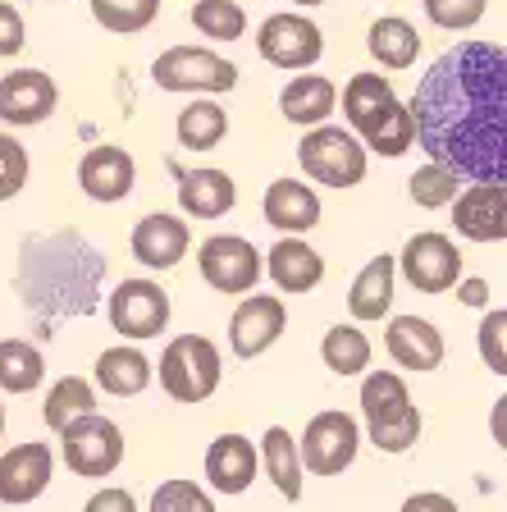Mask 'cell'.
Instances as JSON below:
<instances>
[{"label": "cell", "mask_w": 507, "mask_h": 512, "mask_svg": "<svg viewBox=\"0 0 507 512\" xmlns=\"http://www.w3.org/2000/svg\"><path fill=\"white\" fill-rule=\"evenodd\" d=\"M407 110L434 165L471 183H507V55L498 42H457L444 51Z\"/></svg>", "instance_id": "cell-1"}, {"label": "cell", "mask_w": 507, "mask_h": 512, "mask_svg": "<svg viewBox=\"0 0 507 512\" xmlns=\"http://www.w3.org/2000/svg\"><path fill=\"white\" fill-rule=\"evenodd\" d=\"M343 119L352 124V138L366 151L402 156L416 142L412 110L398 101L393 83L384 74H352L343 87Z\"/></svg>", "instance_id": "cell-2"}, {"label": "cell", "mask_w": 507, "mask_h": 512, "mask_svg": "<svg viewBox=\"0 0 507 512\" xmlns=\"http://www.w3.org/2000/svg\"><path fill=\"white\" fill-rule=\"evenodd\" d=\"M361 412H366L370 444L380 453H407L421 439V412H416L402 375L370 371L361 380Z\"/></svg>", "instance_id": "cell-3"}, {"label": "cell", "mask_w": 507, "mask_h": 512, "mask_svg": "<svg viewBox=\"0 0 507 512\" xmlns=\"http://www.w3.org/2000/svg\"><path fill=\"white\" fill-rule=\"evenodd\" d=\"M220 348L206 334H179L160 352V384L174 403H206L220 389Z\"/></svg>", "instance_id": "cell-4"}, {"label": "cell", "mask_w": 507, "mask_h": 512, "mask_svg": "<svg viewBox=\"0 0 507 512\" xmlns=\"http://www.w3.org/2000/svg\"><path fill=\"white\" fill-rule=\"evenodd\" d=\"M297 160H302L307 179L325 183V188H357L366 179V147L338 124L307 128V138L297 142Z\"/></svg>", "instance_id": "cell-5"}, {"label": "cell", "mask_w": 507, "mask_h": 512, "mask_svg": "<svg viewBox=\"0 0 507 512\" xmlns=\"http://www.w3.org/2000/svg\"><path fill=\"white\" fill-rule=\"evenodd\" d=\"M160 92H197V96H220L238 87V64L224 60L215 51H197V46H169L151 64Z\"/></svg>", "instance_id": "cell-6"}, {"label": "cell", "mask_w": 507, "mask_h": 512, "mask_svg": "<svg viewBox=\"0 0 507 512\" xmlns=\"http://www.w3.org/2000/svg\"><path fill=\"white\" fill-rule=\"evenodd\" d=\"M60 453H64V467L74 476L101 480V476H115V467L124 462V435H119V426L110 416L87 412L60 430Z\"/></svg>", "instance_id": "cell-7"}, {"label": "cell", "mask_w": 507, "mask_h": 512, "mask_svg": "<svg viewBox=\"0 0 507 512\" xmlns=\"http://www.w3.org/2000/svg\"><path fill=\"white\" fill-rule=\"evenodd\" d=\"M361 426L348 412H316L307 421V435L297 439V462L311 476H343L357 462Z\"/></svg>", "instance_id": "cell-8"}, {"label": "cell", "mask_w": 507, "mask_h": 512, "mask_svg": "<svg viewBox=\"0 0 507 512\" xmlns=\"http://www.w3.org/2000/svg\"><path fill=\"white\" fill-rule=\"evenodd\" d=\"M197 266H201V279L215 288V293H252L261 284V252H256L247 238L238 234H215L197 247Z\"/></svg>", "instance_id": "cell-9"}, {"label": "cell", "mask_w": 507, "mask_h": 512, "mask_svg": "<svg viewBox=\"0 0 507 512\" xmlns=\"http://www.w3.org/2000/svg\"><path fill=\"white\" fill-rule=\"evenodd\" d=\"M393 266L402 270V279L416 293H448L462 279V252L444 234H412Z\"/></svg>", "instance_id": "cell-10"}, {"label": "cell", "mask_w": 507, "mask_h": 512, "mask_svg": "<svg viewBox=\"0 0 507 512\" xmlns=\"http://www.w3.org/2000/svg\"><path fill=\"white\" fill-rule=\"evenodd\" d=\"M256 51L279 69H311L325 55V32L307 14H270L256 32Z\"/></svg>", "instance_id": "cell-11"}, {"label": "cell", "mask_w": 507, "mask_h": 512, "mask_svg": "<svg viewBox=\"0 0 507 512\" xmlns=\"http://www.w3.org/2000/svg\"><path fill=\"white\" fill-rule=\"evenodd\" d=\"M110 325L124 339H156L169 325V293L156 279H124L110 293Z\"/></svg>", "instance_id": "cell-12"}, {"label": "cell", "mask_w": 507, "mask_h": 512, "mask_svg": "<svg viewBox=\"0 0 507 512\" xmlns=\"http://www.w3.org/2000/svg\"><path fill=\"white\" fill-rule=\"evenodd\" d=\"M288 330V311L275 293H247L238 307H233V320H229V348L233 357H261L279 334Z\"/></svg>", "instance_id": "cell-13"}, {"label": "cell", "mask_w": 507, "mask_h": 512, "mask_svg": "<svg viewBox=\"0 0 507 512\" xmlns=\"http://www.w3.org/2000/svg\"><path fill=\"white\" fill-rule=\"evenodd\" d=\"M453 224L471 243H503L507 238V188L503 183H471L453 197Z\"/></svg>", "instance_id": "cell-14"}, {"label": "cell", "mask_w": 507, "mask_h": 512, "mask_svg": "<svg viewBox=\"0 0 507 512\" xmlns=\"http://www.w3.org/2000/svg\"><path fill=\"white\" fill-rule=\"evenodd\" d=\"M55 106H60V92L42 69H14V74L0 78V124L32 128L51 119Z\"/></svg>", "instance_id": "cell-15"}, {"label": "cell", "mask_w": 507, "mask_h": 512, "mask_svg": "<svg viewBox=\"0 0 507 512\" xmlns=\"http://www.w3.org/2000/svg\"><path fill=\"white\" fill-rule=\"evenodd\" d=\"M51 476H55L51 444H14L10 453H0V503L19 508V503L42 499Z\"/></svg>", "instance_id": "cell-16"}, {"label": "cell", "mask_w": 507, "mask_h": 512, "mask_svg": "<svg viewBox=\"0 0 507 512\" xmlns=\"http://www.w3.org/2000/svg\"><path fill=\"white\" fill-rule=\"evenodd\" d=\"M133 183H138V165H133V156H128L124 147H115V142H101V147H92L83 160H78V188L92 197V202H124L128 192H133Z\"/></svg>", "instance_id": "cell-17"}, {"label": "cell", "mask_w": 507, "mask_h": 512, "mask_svg": "<svg viewBox=\"0 0 507 512\" xmlns=\"http://www.w3.org/2000/svg\"><path fill=\"white\" fill-rule=\"evenodd\" d=\"M188 224L179 220V215H142L138 229H133V238H128V247H133V256H138L147 270H174L188 256Z\"/></svg>", "instance_id": "cell-18"}, {"label": "cell", "mask_w": 507, "mask_h": 512, "mask_svg": "<svg viewBox=\"0 0 507 512\" xmlns=\"http://www.w3.org/2000/svg\"><path fill=\"white\" fill-rule=\"evenodd\" d=\"M261 211H265V220L275 224V229H284L288 238L311 234V229L320 224V197H316L311 183L275 179L270 188H265V197H261Z\"/></svg>", "instance_id": "cell-19"}, {"label": "cell", "mask_w": 507, "mask_h": 512, "mask_svg": "<svg viewBox=\"0 0 507 512\" xmlns=\"http://www.w3.org/2000/svg\"><path fill=\"white\" fill-rule=\"evenodd\" d=\"M384 348L398 366L407 371H434V366L444 362V334L434 330L430 320L421 316H398L389 320V330H384Z\"/></svg>", "instance_id": "cell-20"}, {"label": "cell", "mask_w": 507, "mask_h": 512, "mask_svg": "<svg viewBox=\"0 0 507 512\" xmlns=\"http://www.w3.org/2000/svg\"><path fill=\"white\" fill-rule=\"evenodd\" d=\"M256 467H261V458H256L252 439H243V435H220L206 448V480H211L220 494L252 490Z\"/></svg>", "instance_id": "cell-21"}, {"label": "cell", "mask_w": 507, "mask_h": 512, "mask_svg": "<svg viewBox=\"0 0 507 512\" xmlns=\"http://www.w3.org/2000/svg\"><path fill=\"white\" fill-rule=\"evenodd\" d=\"M261 270H270L284 293H311L325 279V256L307 243V238H284L270 247V261H261Z\"/></svg>", "instance_id": "cell-22"}, {"label": "cell", "mask_w": 507, "mask_h": 512, "mask_svg": "<svg viewBox=\"0 0 507 512\" xmlns=\"http://www.w3.org/2000/svg\"><path fill=\"white\" fill-rule=\"evenodd\" d=\"M179 206L192 220H220L238 206V183L224 170H192L179 183Z\"/></svg>", "instance_id": "cell-23"}, {"label": "cell", "mask_w": 507, "mask_h": 512, "mask_svg": "<svg viewBox=\"0 0 507 512\" xmlns=\"http://www.w3.org/2000/svg\"><path fill=\"white\" fill-rule=\"evenodd\" d=\"M393 284H398V266H393V256H370L361 275L352 279L348 288V311L352 320H384L393 307Z\"/></svg>", "instance_id": "cell-24"}, {"label": "cell", "mask_w": 507, "mask_h": 512, "mask_svg": "<svg viewBox=\"0 0 507 512\" xmlns=\"http://www.w3.org/2000/svg\"><path fill=\"white\" fill-rule=\"evenodd\" d=\"M338 106V87L325 74H297L293 83L279 92V110H284L288 124L297 128H316L334 115Z\"/></svg>", "instance_id": "cell-25"}, {"label": "cell", "mask_w": 507, "mask_h": 512, "mask_svg": "<svg viewBox=\"0 0 507 512\" xmlns=\"http://www.w3.org/2000/svg\"><path fill=\"white\" fill-rule=\"evenodd\" d=\"M96 384H101L106 394H115V398H133V394H142V389L151 384V362L142 357L138 348H128V343L106 348L101 357H96Z\"/></svg>", "instance_id": "cell-26"}, {"label": "cell", "mask_w": 507, "mask_h": 512, "mask_svg": "<svg viewBox=\"0 0 507 512\" xmlns=\"http://www.w3.org/2000/svg\"><path fill=\"white\" fill-rule=\"evenodd\" d=\"M366 46L384 69H412L416 55H421V32L407 19H398V14H384V19L370 23Z\"/></svg>", "instance_id": "cell-27"}, {"label": "cell", "mask_w": 507, "mask_h": 512, "mask_svg": "<svg viewBox=\"0 0 507 512\" xmlns=\"http://www.w3.org/2000/svg\"><path fill=\"white\" fill-rule=\"evenodd\" d=\"M256 458L265 462V471H270V480H275V490L284 494L288 503H297L302 499V462H297V439L288 435L284 426H270L261 435V453Z\"/></svg>", "instance_id": "cell-28"}, {"label": "cell", "mask_w": 507, "mask_h": 512, "mask_svg": "<svg viewBox=\"0 0 507 512\" xmlns=\"http://www.w3.org/2000/svg\"><path fill=\"white\" fill-rule=\"evenodd\" d=\"M174 133H179V147L211 151V147H220L224 133H229V115H224V106H215V101L197 96L192 106L179 110V124H174Z\"/></svg>", "instance_id": "cell-29"}, {"label": "cell", "mask_w": 507, "mask_h": 512, "mask_svg": "<svg viewBox=\"0 0 507 512\" xmlns=\"http://www.w3.org/2000/svg\"><path fill=\"white\" fill-rule=\"evenodd\" d=\"M46 380L42 352L28 339H0V389L5 394H32Z\"/></svg>", "instance_id": "cell-30"}, {"label": "cell", "mask_w": 507, "mask_h": 512, "mask_svg": "<svg viewBox=\"0 0 507 512\" xmlns=\"http://www.w3.org/2000/svg\"><path fill=\"white\" fill-rule=\"evenodd\" d=\"M87 412H96V389L83 380V375H64V380H55L51 384V394H46V407H42V416H46V426L60 435L69 421H78V416H87Z\"/></svg>", "instance_id": "cell-31"}, {"label": "cell", "mask_w": 507, "mask_h": 512, "mask_svg": "<svg viewBox=\"0 0 507 512\" xmlns=\"http://www.w3.org/2000/svg\"><path fill=\"white\" fill-rule=\"evenodd\" d=\"M320 357L334 375H361L370 366V339L357 330V325H334L320 343Z\"/></svg>", "instance_id": "cell-32"}, {"label": "cell", "mask_w": 507, "mask_h": 512, "mask_svg": "<svg viewBox=\"0 0 507 512\" xmlns=\"http://www.w3.org/2000/svg\"><path fill=\"white\" fill-rule=\"evenodd\" d=\"M87 5H92V19L106 32H119V37L151 28L160 14V0H87Z\"/></svg>", "instance_id": "cell-33"}, {"label": "cell", "mask_w": 507, "mask_h": 512, "mask_svg": "<svg viewBox=\"0 0 507 512\" xmlns=\"http://www.w3.org/2000/svg\"><path fill=\"white\" fill-rule=\"evenodd\" d=\"M192 28L211 42H238L247 32V14L238 0H197L192 5Z\"/></svg>", "instance_id": "cell-34"}, {"label": "cell", "mask_w": 507, "mask_h": 512, "mask_svg": "<svg viewBox=\"0 0 507 512\" xmlns=\"http://www.w3.org/2000/svg\"><path fill=\"white\" fill-rule=\"evenodd\" d=\"M407 192H412V202L425 206V211H439V206H448L462 192V174H453L448 165H421V170L407 179Z\"/></svg>", "instance_id": "cell-35"}, {"label": "cell", "mask_w": 507, "mask_h": 512, "mask_svg": "<svg viewBox=\"0 0 507 512\" xmlns=\"http://www.w3.org/2000/svg\"><path fill=\"white\" fill-rule=\"evenodd\" d=\"M151 512H215V503L197 480H165L151 494Z\"/></svg>", "instance_id": "cell-36"}, {"label": "cell", "mask_w": 507, "mask_h": 512, "mask_svg": "<svg viewBox=\"0 0 507 512\" xmlns=\"http://www.w3.org/2000/svg\"><path fill=\"white\" fill-rule=\"evenodd\" d=\"M485 5L489 0H425V14H430L434 28L466 32V28H476V23L485 19Z\"/></svg>", "instance_id": "cell-37"}, {"label": "cell", "mask_w": 507, "mask_h": 512, "mask_svg": "<svg viewBox=\"0 0 507 512\" xmlns=\"http://www.w3.org/2000/svg\"><path fill=\"white\" fill-rule=\"evenodd\" d=\"M28 183V147L14 133H0V202L19 197Z\"/></svg>", "instance_id": "cell-38"}, {"label": "cell", "mask_w": 507, "mask_h": 512, "mask_svg": "<svg viewBox=\"0 0 507 512\" xmlns=\"http://www.w3.org/2000/svg\"><path fill=\"white\" fill-rule=\"evenodd\" d=\"M480 357L494 375H507V311L494 307L480 325Z\"/></svg>", "instance_id": "cell-39"}, {"label": "cell", "mask_w": 507, "mask_h": 512, "mask_svg": "<svg viewBox=\"0 0 507 512\" xmlns=\"http://www.w3.org/2000/svg\"><path fill=\"white\" fill-rule=\"evenodd\" d=\"M23 51V14L10 0H0V55H19Z\"/></svg>", "instance_id": "cell-40"}, {"label": "cell", "mask_w": 507, "mask_h": 512, "mask_svg": "<svg viewBox=\"0 0 507 512\" xmlns=\"http://www.w3.org/2000/svg\"><path fill=\"white\" fill-rule=\"evenodd\" d=\"M83 512H138V499L128 490H96Z\"/></svg>", "instance_id": "cell-41"}, {"label": "cell", "mask_w": 507, "mask_h": 512, "mask_svg": "<svg viewBox=\"0 0 507 512\" xmlns=\"http://www.w3.org/2000/svg\"><path fill=\"white\" fill-rule=\"evenodd\" d=\"M398 512H457V503L448 499V494H434V490H425V494H412V499L402 503Z\"/></svg>", "instance_id": "cell-42"}, {"label": "cell", "mask_w": 507, "mask_h": 512, "mask_svg": "<svg viewBox=\"0 0 507 512\" xmlns=\"http://www.w3.org/2000/svg\"><path fill=\"white\" fill-rule=\"evenodd\" d=\"M457 298H462L466 307H485V302H489V284H485V279H457Z\"/></svg>", "instance_id": "cell-43"}, {"label": "cell", "mask_w": 507, "mask_h": 512, "mask_svg": "<svg viewBox=\"0 0 507 512\" xmlns=\"http://www.w3.org/2000/svg\"><path fill=\"white\" fill-rule=\"evenodd\" d=\"M293 5H302V10H311V5H325V0H293Z\"/></svg>", "instance_id": "cell-44"}, {"label": "cell", "mask_w": 507, "mask_h": 512, "mask_svg": "<svg viewBox=\"0 0 507 512\" xmlns=\"http://www.w3.org/2000/svg\"><path fill=\"white\" fill-rule=\"evenodd\" d=\"M0 439H5V403H0Z\"/></svg>", "instance_id": "cell-45"}]
</instances>
